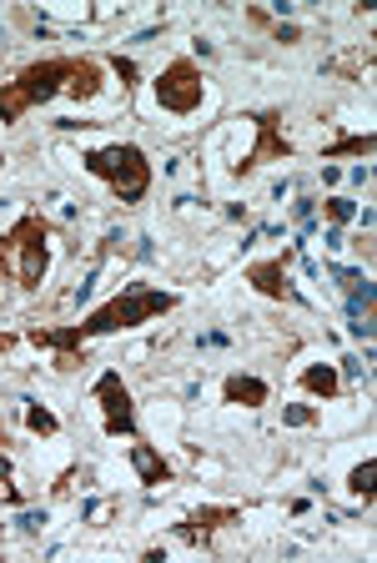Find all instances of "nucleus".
Here are the masks:
<instances>
[{"label": "nucleus", "mask_w": 377, "mask_h": 563, "mask_svg": "<svg viewBox=\"0 0 377 563\" xmlns=\"http://www.w3.org/2000/svg\"><path fill=\"white\" fill-rule=\"evenodd\" d=\"M373 478H377V463H373V457H363V463H357V468L347 473V488H353L357 498L367 504V498H373Z\"/></svg>", "instance_id": "15"}, {"label": "nucleus", "mask_w": 377, "mask_h": 563, "mask_svg": "<svg viewBox=\"0 0 377 563\" xmlns=\"http://www.w3.org/2000/svg\"><path fill=\"white\" fill-rule=\"evenodd\" d=\"M271 35H277L282 46H297V41H302V31H297V25H277V31H271Z\"/></svg>", "instance_id": "20"}, {"label": "nucleus", "mask_w": 377, "mask_h": 563, "mask_svg": "<svg viewBox=\"0 0 377 563\" xmlns=\"http://www.w3.org/2000/svg\"><path fill=\"white\" fill-rule=\"evenodd\" d=\"M373 131H363V136H337L328 146V152H322V162H337V156H373Z\"/></svg>", "instance_id": "13"}, {"label": "nucleus", "mask_w": 377, "mask_h": 563, "mask_svg": "<svg viewBox=\"0 0 377 563\" xmlns=\"http://www.w3.org/2000/svg\"><path fill=\"white\" fill-rule=\"evenodd\" d=\"M252 126H257V146H252V152L232 166L236 176L257 172L262 162H287V156H292V141L282 136V111H257V117H252Z\"/></svg>", "instance_id": "7"}, {"label": "nucleus", "mask_w": 377, "mask_h": 563, "mask_svg": "<svg viewBox=\"0 0 377 563\" xmlns=\"http://www.w3.org/2000/svg\"><path fill=\"white\" fill-rule=\"evenodd\" d=\"M25 428H31V433H41V438H56V433H60L56 412L41 408V402H31V408H25Z\"/></svg>", "instance_id": "14"}, {"label": "nucleus", "mask_w": 377, "mask_h": 563, "mask_svg": "<svg viewBox=\"0 0 377 563\" xmlns=\"http://www.w3.org/2000/svg\"><path fill=\"white\" fill-rule=\"evenodd\" d=\"M41 523H46V514H21V528H25V533H36Z\"/></svg>", "instance_id": "21"}, {"label": "nucleus", "mask_w": 377, "mask_h": 563, "mask_svg": "<svg viewBox=\"0 0 377 563\" xmlns=\"http://www.w3.org/2000/svg\"><path fill=\"white\" fill-rule=\"evenodd\" d=\"M236 518H242V508H197V514H191L187 523L177 528V539H181V543H207L217 528L236 523Z\"/></svg>", "instance_id": "9"}, {"label": "nucleus", "mask_w": 377, "mask_h": 563, "mask_svg": "<svg viewBox=\"0 0 377 563\" xmlns=\"http://www.w3.org/2000/svg\"><path fill=\"white\" fill-rule=\"evenodd\" d=\"M282 422H287V428H312V422H318V408L292 402V408H282Z\"/></svg>", "instance_id": "18"}, {"label": "nucleus", "mask_w": 377, "mask_h": 563, "mask_svg": "<svg viewBox=\"0 0 377 563\" xmlns=\"http://www.w3.org/2000/svg\"><path fill=\"white\" fill-rule=\"evenodd\" d=\"M46 236H51V227L41 222V211H25L21 222L0 236V277H15L25 292H36L51 267Z\"/></svg>", "instance_id": "4"}, {"label": "nucleus", "mask_w": 377, "mask_h": 563, "mask_svg": "<svg viewBox=\"0 0 377 563\" xmlns=\"http://www.w3.org/2000/svg\"><path fill=\"white\" fill-rule=\"evenodd\" d=\"M15 347V338H11V332H0V352H11Z\"/></svg>", "instance_id": "23"}, {"label": "nucleus", "mask_w": 377, "mask_h": 563, "mask_svg": "<svg viewBox=\"0 0 377 563\" xmlns=\"http://www.w3.org/2000/svg\"><path fill=\"white\" fill-rule=\"evenodd\" d=\"M171 307H177V292H162V287H126L121 297H111L107 307H96V312L81 317V322H66V328H31L25 338L36 342V347H51V352H81L91 338L142 328V322L166 317Z\"/></svg>", "instance_id": "1"}, {"label": "nucleus", "mask_w": 377, "mask_h": 563, "mask_svg": "<svg viewBox=\"0 0 377 563\" xmlns=\"http://www.w3.org/2000/svg\"><path fill=\"white\" fill-rule=\"evenodd\" d=\"M111 70H117V76H121V86H126V91H131V86H136V60H126V56H111Z\"/></svg>", "instance_id": "19"}, {"label": "nucleus", "mask_w": 377, "mask_h": 563, "mask_svg": "<svg viewBox=\"0 0 377 563\" xmlns=\"http://www.w3.org/2000/svg\"><path fill=\"white\" fill-rule=\"evenodd\" d=\"M297 383L307 387V393H312V398H337L342 393V377H337V367H328V363H318V367H302V377H297Z\"/></svg>", "instance_id": "12"}, {"label": "nucleus", "mask_w": 377, "mask_h": 563, "mask_svg": "<svg viewBox=\"0 0 377 563\" xmlns=\"http://www.w3.org/2000/svg\"><path fill=\"white\" fill-rule=\"evenodd\" d=\"M0 166H5V156H0Z\"/></svg>", "instance_id": "24"}, {"label": "nucleus", "mask_w": 377, "mask_h": 563, "mask_svg": "<svg viewBox=\"0 0 377 563\" xmlns=\"http://www.w3.org/2000/svg\"><path fill=\"white\" fill-rule=\"evenodd\" d=\"M287 257H292V252H287ZM287 257L252 262L247 267V282L257 287L262 297H271V302H297V287H292V277H287Z\"/></svg>", "instance_id": "8"}, {"label": "nucleus", "mask_w": 377, "mask_h": 563, "mask_svg": "<svg viewBox=\"0 0 377 563\" xmlns=\"http://www.w3.org/2000/svg\"><path fill=\"white\" fill-rule=\"evenodd\" d=\"M131 468H136V478H142L146 488H156V483H171V463H166V457L156 453L152 443H131Z\"/></svg>", "instance_id": "11"}, {"label": "nucleus", "mask_w": 377, "mask_h": 563, "mask_svg": "<svg viewBox=\"0 0 377 563\" xmlns=\"http://www.w3.org/2000/svg\"><path fill=\"white\" fill-rule=\"evenodd\" d=\"M322 211H328V222L342 232V227H347V222L357 217V201H347V197H328V201H322Z\"/></svg>", "instance_id": "16"}, {"label": "nucleus", "mask_w": 377, "mask_h": 563, "mask_svg": "<svg viewBox=\"0 0 377 563\" xmlns=\"http://www.w3.org/2000/svg\"><path fill=\"white\" fill-rule=\"evenodd\" d=\"M0 478H11V457H5V433H0Z\"/></svg>", "instance_id": "22"}, {"label": "nucleus", "mask_w": 377, "mask_h": 563, "mask_svg": "<svg viewBox=\"0 0 377 563\" xmlns=\"http://www.w3.org/2000/svg\"><path fill=\"white\" fill-rule=\"evenodd\" d=\"M201 101H207V81H201L197 60H166V70L156 76V106L171 117H191V111H201Z\"/></svg>", "instance_id": "5"}, {"label": "nucleus", "mask_w": 377, "mask_h": 563, "mask_svg": "<svg viewBox=\"0 0 377 563\" xmlns=\"http://www.w3.org/2000/svg\"><path fill=\"white\" fill-rule=\"evenodd\" d=\"M11 91L21 96L25 111L56 101V96L96 101V96L107 91V70H101V60H91V56H46V60H36V66H25L11 81Z\"/></svg>", "instance_id": "2"}, {"label": "nucleus", "mask_w": 377, "mask_h": 563, "mask_svg": "<svg viewBox=\"0 0 377 563\" xmlns=\"http://www.w3.org/2000/svg\"><path fill=\"white\" fill-rule=\"evenodd\" d=\"M222 398L232 402V408H262V402L271 398V387L262 383V377H252V373H232L222 383Z\"/></svg>", "instance_id": "10"}, {"label": "nucleus", "mask_w": 377, "mask_h": 563, "mask_svg": "<svg viewBox=\"0 0 377 563\" xmlns=\"http://www.w3.org/2000/svg\"><path fill=\"white\" fill-rule=\"evenodd\" d=\"M96 402H101V428H107V438H136V402H131V387L121 383L117 367H107V373L96 377Z\"/></svg>", "instance_id": "6"}, {"label": "nucleus", "mask_w": 377, "mask_h": 563, "mask_svg": "<svg viewBox=\"0 0 377 563\" xmlns=\"http://www.w3.org/2000/svg\"><path fill=\"white\" fill-rule=\"evenodd\" d=\"M25 117V106H21V96L11 91V86H0V126H15V121Z\"/></svg>", "instance_id": "17"}, {"label": "nucleus", "mask_w": 377, "mask_h": 563, "mask_svg": "<svg viewBox=\"0 0 377 563\" xmlns=\"http://www.w3.org/2000/svg\"><path fill=\"white\" fill-rule=\"evenodd\" d=\"M81 166L96 176V181H107L117 191V201L136 207V201L152 191V162L136 141H111V146H96V152L81 156Z\"/></svg>", "instance_id": "3"}]
</instances>
